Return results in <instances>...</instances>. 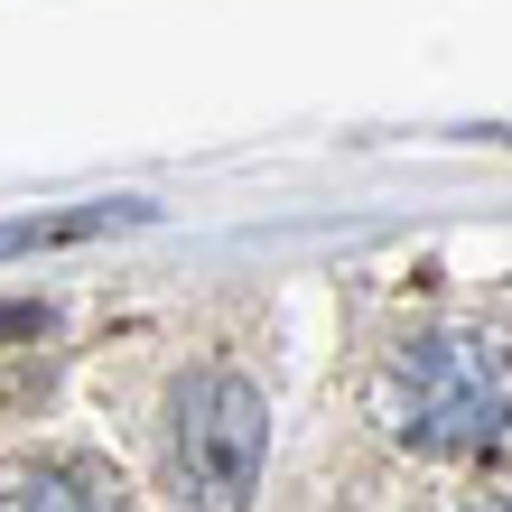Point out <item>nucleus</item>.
I'll use <instances>...</instances> for the list:
<instances>
[{
  "mask_svg": "<svg viewBox=\"0 0 512 512\" xmlns=\"http://www.w3.org/2000/svg\"><path fill=\"white\" fill-rule=\"evenodd\" d=\"M364 401L410 457H494L512 438V336L503 326H419L373 364Z\"/></svg>",
  "mask_w": 512,
  "mask_h": 512,
  "instance_id": "nucleus-1",
  "label": "nucleus"
},
{
  "mask_svg": "<svg viewBox=\"0 0 512 512\" xmlns=\"http://www.w3.org/2000/svg\"><path fill=\"white\" fill-rule=\"evenodd\" d=\"M168 503L177 512H243L261 494V457H270V401L261 382L233 364H205L168 391Z\"/></svg>",
  "mask_w": 512,
  "mask_h": 512,
  "instance_id": "nucleus-2",
  "label": "nucleus"
},
{
  "mask_svg": "<svg viewBox=\"0 0 512 512\" xmlns=\"http://www.w3.org/2000/svg\"><path fill=\"white\" fill-rule=\"evenodd\" d=\"M0 512H103V494L66 466H0Z\"/></svg>",
  "mask_w": 512,
  "mask_h": 512,
  "instance_id": "nucleus-3",
  "label": "nucleus"
},
{
  "mask_svg": "<svg viewBox=\"0 0 512 512\" xmlns=\"http://www.w3.org/2000/svg\"><path fill=\"white\" fill-rule=\"evenodd\" d=\"M112 224H149V205H84V215H28L0 224V252H47V243H94Z\"/></svg>",
  "mask_w": 512,
  "mask_h": 512,
  "instance_id": "nucleus-4",
  "label": "nucleus"
},
{
  "mask_svg": "<svg viewBox=\"0 0 512 512\" xmlns=\"http://www.w3.org/2000/svg\"><path fill=\"white\" fill-rule=\"evenodd\" d=\"M0 336H47V308L38 298H0Z\"/></svg>",
  "mask_w": 512,
  "mask_h": 512,
  "instance_id": "nucleus-5",
  "label": "nucleus"
}]
</instances>
